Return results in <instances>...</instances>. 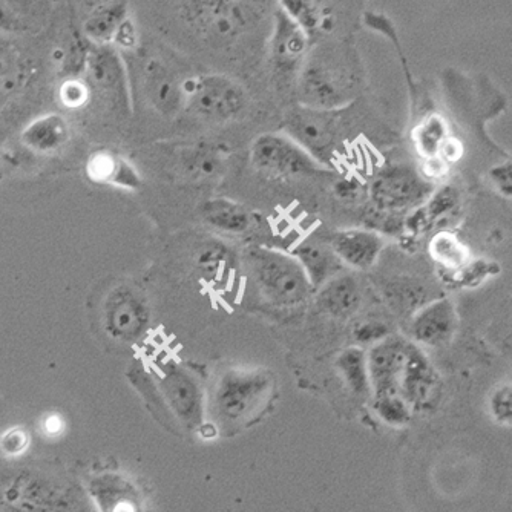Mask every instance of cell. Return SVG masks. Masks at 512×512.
<instances>
[{
    "instance_id": "cell-7",
    "label": "cell",
    "mask_w": 512,
    "mask_h": 512,
    "mask_svg": "<svg viewBox=\"0 0 512 512\" xmlns=\"http://www.w3.org/2000/svg\"><path fill=\"white\" fill-rule=\"evenodd\" d=\"M433 186L408 165L382 168L370 184V197L381 211L405 212L427 203Z\"/></svg>"
},
{
    "instance_id": "cell-5",
    "label": "cell",
    "mask_w": 512,
    "mask_h": 512,
    "mask_svg": "<svg viewBox=\"0 0 512 512\" xmlns=\"http://www.w3.org/2000/svg\"><path fill=\"white\" fill-rule=\"evenodd\" d=\"M158 393L172 416L186 430H200L207 413V399L197 376L180 362L166 361L157 371Z\"/></svg>"
},
{
    "instance_id": "cell-22",
    "label": "cell",
    "mask_w": 512,
    "mask_h": 512,
    "mask_svg": "<svg viewBox=\"0 0 512 512\" xmlns=\"http://www.w3.org/2000/svg\"><path fill=\"white\" fill-rule=\"evenodd\" d=\"M89 177L99 183L114 184L117 188L134 189L142 186V177L126 158L111 152H99L89 160Z\"/></svg>"
},
{
    "instance_id": "cell-25",
    "label": "cell",
    "mask_w": 512,
    "mask_h": 512,
    "mask_svg": "<svg viewBox=\"0 0 512 512\" xmlns=\"http://www.w3.org/2000/svg\"><path fill=\"white\" fill-rule=\"evenodd\" d=\"M128 20L125 5L112 4L100 8L85 23V33L100 46L112 43Z\"/></svg>"
},
{
    "instance_id": "cell-14",
    "label": "cell",
    "mask_w": 512,
    "mask_h": 512,
    "mask_svg": "<svg viewBox=\"0 0 512 512\" xmlns=\"http://www.w3.org/2000/svg\"><path fill=\"white\" fill-rule=\"evenodd\" d=\"M456 324L453 302L448 298L431 299L411 316V338L417 344L437 347L453 338Z\"/></svg>"
},
{
    "instance_id": "cell-24",
    "label": "cell",
    "mask_w": 512,
    "mask_h": 512,
    "mask_svg": "<svg viewBox=\"0 0 512 512\" xmlns=\"http://www.w3.org/2000/svg\"><path fill=\"white\" fill-rule=\"evenodd\" d=\"M336 370L348 390L358 398L371 396L370 375H368L367 353L361 347H347L335 361Z\"/></svg>"
},
{
    "instance_id": "cell-18",
    "label": "cell",
    "mask_w": 512,
    "mask_h": 512,
    "mask_svg": "<svg viewBox=\"0 0 512 512\" xmlns=\"http://www.w3.org/2000/svg\"><path fill=\"white\" fill-rule=\"evenodd\" d=\"M292 255L299 261L302 269L306 270L315 290L341 273L344 267L330 244H322L313 238L299 241L292 250Z\"/></svg>"
},
{
    "instance_id": "cell-12",
    "label": "cell",
    "mask_w": 512,
    "mask_h": 512,
    "mask_svg": "<svg viewBox=\"0 0 512 512\" xmlns=\"http://www.w3.org/2000/svg\"><path fill=\"white\" fill-rule=\"evenodd\" d=\"M407 345L408 341L393 335L371 345L370 352L367 353V364L373 398L401 394L399 384L404 370Z\"/></svg>"
},
{
    "instance_id": "cell-21",
    "label": "cell",
    "mask_w": 512,
    "mask_h": 512,
    "mask_svg": "<svg viewBox=\"0 0 512 512\" xmlns=\"http://www.w3.org/2000/svg\"><path fill=\"white\" fill-rule=\"evenodd\" d=\"M200 215L207 226L223 234H244L252 224V215L246 207L229 198H211L204 201L200 206Z\"/></svg>"
},
{
    "instance_id": "cell-28",
    "label": "cell",
    "mask_w": 512,
    "mask_h": 512,
    "mask_svg": "<svg viewBox=\"0 0 512 512\" xmlns=\"http://www.w3.org/2000/svg\"><path fill=\"white\" fill-rule=\"evenodd\" d=\"M385 296L391 307L401 313L417 312L427 304L424 286L414 279L401 278L398 281H391L385 289Z\"/></svg>"
},
{
    "instance_id": "cell-4",
    "label": "cell",
    "mask_w": 512,
    "mask_h": 512,
    "mask_svg": "<svg viewBox=\"0 0 512 512\" xmlns=\"http://www.w3.org/2000/svg\"><path fill=\"white\" fill-rule=\"evenodd\" d=\"M183 92L184 108L209 122H232L247 105L243 86L223 74H201L184 80Z\"/></svg>"
},
{
    "instance_id": "cell-40",
    "label": "cell",
    "mask_w": 512,
    "mask_h": 512,
    "mask_svg": "<svg viewBox=\"0 0 512 512\" xmlns=\"http://www.w3.org/2000/svg\"><path fill=\"white\" fill-rule=\"evenodd\" d=\"M63 100L68 103L69 106L82 105L86 100V88L82 83H68L63 88Z\"/></svg>"
},
{
    "instance_id": "cell-36",
    "label": "cell",
    "mask_w": 512,
    "mask_h": 512,
    "mask_svg": "<svg viewBox=\"0 0 512 512\" xmlns=\"http://www.w3.org/2000/svg\"><path fill=\"white\" fill-rule=\"evenodd\" d=\"M491 263L485 261H474V263L465 264L462 269L457 270V281L462 286H476L482 283L486 276L491 275Z\"/></svg>"
},
{
    "instance_id": "cell-30",
    "label": "cell",
    "mask_w": 512,
    "mask_h": 512,
    "mask_svg": "<svg viewBox=\"0 0 512 512\" xmlns=\"http://www.w3.org/2000/svg\"><path fill=\"white\" fill-rule=\"evenodd\" d=\"M445 142H447V134L439 119L427 120L414 131V145L424 160L439 158Z\"/></svg>"
},
{
    "instance_id": "cell-1",
    "label": "cell",
    "mask_w": 512,
    "mask_h": 512,
    "mask_svg": "<svg viewBox=\"0 0 512 512\" xmlns=\"http://www.w3.org/2000/svg\"><path fill=\"white\" fill-rule=\"evenodd\" d=\"M275 379L261 367H232L221 371L207 396V413L215 427L234 431L249 427L272 399Z\"/></svg>"
},
{
    "instance_id": "cell-19",
    "label": "cell",
    "mask_w": 512,
    "mask_h": 512,
    "mask_svg": "<svg viewBox=\"0 0 512 512\" xmlns=\"http://www.w3.org/2000/svg\"><path fill=\"white\" fill-rule=\"evenodd\" d=\"M145 89L149 102L161 114L172 117L184 108L183 82H178L174 74L157 60H152L146 68Z\"/></svg>"
},
{
    "instance_id": "cell-11",
    "label": "cell",
    "mask_w": 512,
    "mask_h": 512,
    "mask_svg": "<svg viewBox=\"0 0 512 512\" xmlns=\"http://www.w3.org/2000/svg\"><path fill=\"white\" fill-rule=\"evenodd\" d=\"M309 43V31L279 7L270 39V59L275 66L276 74L283 79L298 76L299 69L309 53Z\"/></svg>"
},
{
    "instance_id": "cell-17",
    "label": "cell",
    "mask_w": 512,
    "mask_h": 512,
    "mask_svg": "<svg viewBox=\"0 0 512 512\" xmlns=\"http://www.w3.org/2000/svg\"><path fill=\"white\" fill-rule=\"evenodd\" d=\"M319 309L333 318L345 319L361 307L362 289L352 273H338L316 290Z\"/></svg>"
},
{
    "instance_id": "cell-34",
    "label": "cell",
    "mask_w": 512,
    "mask_h": 512,
    "mask_svg": "<svg viewBox=\"0 0 512 512\" xmlns=\"http://www.w3.org/2000/svg\"><path fill=\"white\" fill-rule=\"evenodd\" d=\"M30 447V436L23 428L14 427L0 436V451L8 457H19Z\"/></svg>"
},
{
    "instance_id": "cell-8",
    "label": "cell",
    "mask_w": 512,
    "mask_h": 512,
    "mask_svg": "<svg viewBox=\"0 0 512 512\" xmlns=\"http://www.w3.org/2000/svg\"><path fill=\"white\" fill-rule=\"evenodd\" d=\"M339 111L299 106L287 117L286 134L306 149L322 166L327 165L338 148L341 134Z\"/></svg>"
},
{
    "instance_id": "cell-10",
    "label": "cell",
    "mask_w": 512,
    "mask_h": 512,
    "mask_svg": "<svg viewBox=\"0 0 512 512\" xmlns=\"http://www.w3.org/2000/svg\"><path fill=\"white\" fill-rule=\"evenodd\" d=\"M399 390L413 411L431 410L442 394L440 376L416 342H408Z\"/></svg>"
},
{
    "instance_id": "cell-38",
    "label": "cell",
    "mask_w": 512,
    "mask_h": 512,
    "mask_svg": "<svg viewBox=\"0 0 512 512\" xmlns=\"http://www.w3.org/2000/svg\"><path fill=\"white\" fill-rule=\"evenodd\" d=\"M25 31V23L10 7L0 2V33L17 34Z\"/></svg>"
},
{
    "instance_id": "cell-42",
    "label": "cell",
    "mask_w": 512,
    "mask_h": 512,
    "mask_svg": "<svg viewBox=\"0 0 512 512\" xmlns=\"http://www.w3.org/2000/svg\"><path fill=\"white\" fill-rule=\"evenodd\" d=\"M217 2H223V0H183V11L206 7V5L217 4Z\"/></svg>"
},
{
    "instance_id": "cell-37",
    "label": "cell",
    "mask_w": 512,
    "mask_h": 512,
    "mask_svg": "<svg viewBox=\"0 0 512 512\" xmlns=\"http://www.w3.org/2000/svg\"><path fill=\"white\" fill-rule=\"evenodd\" d=\"M490 177L503 195L512 197V160L505 161L502 165L491 169Z\"/></svg>"
},
{
    "instance_id": "cell-29",
    "label": "cell",
    "mask_w": 512,
    "mask_h": 512,
    "mask_svg": "<svg viewBox=\"0 0 512 512\" xmlns=\"http://www.w3.org/2000/svg\"><path fill=\"white\" fill-rule=\"evenodd\" d=\"M181 161L186 174L191 175L195 180H209L220 174L224 158L212 148L198 146V148L189 149Z\"/></svg>"
},
{
    "instance_id": "cell-26",
    "label": "cell",
    "mask_w": 512,
    "mask_h": 512,
    "mask_svg": "<svg viewBox=\"0 0 512 512\" xmlns=\"http://www.w3.org/2000/svg\"><path fill=\"white\" fill-rule=\"evenodd\" d=\"M125 71L115 51L109 46H100V50L91 57V76L100 88L111 92H122L125 85Z\"/></svg>"
},
{
    "instance_id": "cell-6",
    "label": "cell",
    "mask_w": 512,
    "mask_h": 512,
    "mask_svg": "<svg viewBox=\"0 0 512 512\" xmlns=\"http://www.w3.org/2000/svg\"><path fill=\"white\" fill-rule=\"evenodd\" d=\"M253 168L267 177H313L325 171L289 134H263L250 149Z\"/></svg>"
},
{
    "instance_id": "cell-27",
    "label": "cell",
    "mask_w": 512,
    "mask_h": 512,
    "mask_svg": "<svg viewBox=\"0 0 512 512\" xmlns=\"http://www.w3.org/2000/svg\"><path fill=\"white\" fill-rule=\"evenodd\" d=\"M428 252L437 264L450 270V272H453V270L457 272L465 264L470 263V253H468L467 246L462 241L457 240L456 235L447 232V230L434 235L430 247H428Z\"/></svg>"
},
{
    "instance_id": "cell-41",
    "label": "cell",
    "mask_w": 512,
    "mask_h": 512,
    "mask_svg": "<svg viewBox=\"0 0 512 512\" xmlns=\"http://www.w3.org/2000/svg\"><path fill=\"white\" fill-rule=\"evenodd\" d=\"M43 428H45L46 433L50 434V436H57V434L62 433L63 430L62 419H60L59 416L46 417Z\"/></svg>"
},
{
    "instance_id": "cell-31",
    "label": "cell",
    "mask_w": 512,
    "mask_h": 512,
    "mask_svg": "<svg viewBox=\"0 0 512 512\" xmlns=\"http://www.w3.org/2000/svg\"><path fill=\"white\" fill-rule=\"evenodd\" d=\"M373 410L385 424L396 428L405 427L411 421V414H413V410L402 398V394H387V396L373 398Z\"/></svg>"
},
{
    "instance_id": "cell-32",
    "label": "cell",
    "mask_w": 512,
    "mask_h": 512,
    "mask_svg": "<svg viewBox=\"0 0 512 512\" xmlns=\"http://www.w3.org/2000/svg\"><path fill=\"white\" fill-rule=\"evenodd\" d=\"M488 413L499 425H512V384L500 385L488 398Z\"/></svg>"
},
{
    "instance_id": "cell-35",
    "label": "cell",
    "mask_w": 512,
    "mask_h": 512,
    "mask_svg": "<svg viewBox=\"0 0 512 512\" xmlns=\"http://www.w3.org/2000/svg\"><path fill=\"white\" fill-rule=\"evenodd\" d=\"M390 329L381 321H365L356 325L353 338L358 344L375 345L390 336Z\"/></svg>"
},
{
    "instance_id": "cell-33",
    "label": "cell",
    "mask_w": 512,
    "mask_h": 512,
    "mask_svg": "<svg viewBox=\"0 0 512 512\" xmlns=\"http://www.w3.org/2000/svg\"><path fill=\"white\" fill-rule=\"evenodd\" d=\"M19 63L10 50L0 46V97L8 96L19 86Z\"/></svg>"
},
{
    "instance_id": "cell-16",
    "label": "cell",
    "mask_w": 512,
    "mask_h": 512,
    "mask_svg": "<svg viewBox=\"0 0 512 512\" xmlns=\"http://www.w3.org/2000/svg\"><path fill=\"white\" fill-rule=\"evenodd\" d=\"M330 246L344 266L368 270L378 263L385 241L373 230L348 229L338 232L330 241Z\"/></svg>"
},
{
    "instance_id": "cell-39",
    "label": "cell",
    "mask_w": 512,
    "mask_h": 512,
    "mask_svg": "<svg viewBox=\"0 0 512 512\" xmlns=\"http://www.w3.org/2000/svg\"><path fill=\"white\" fill-rule=\"evenodd\" d=\"M362 184L356 178H344L335 184V195L342 201H355L361 197Z\"/></svg>"
},
{
    "instance_id": "cell-20",
    "label": "cell",
    "mask_w": 512,
    "mask_h": 512,
    "mask_svg": "<svg viewBox=\"0 0 512 512\" xmlns=\"http://www.w3.org/2000/svg\"><path fill=\"white\" fill-rule=\"evenodd\" d=\"M194 264L207 283H221L235 272L240 256L226 241L207 238L195 247Z\"/></svg>"
},
{
    "instance_id": "cell-15",
    "label": "cell",
    "mask_w": 512,
    "mask_h": 512,
    "mask_svg": "<svg viewBox=\"0 0 512 512\" xmlns=\"http://www.w3.org/2000/svg\"><path fill=\"white\" fill-rule=\"evenodd\" d=\"M88 493L99 512H145L142 494L122 474L106 473L89 482Z\"/></svg>"
},
{
    "instance_id": "cell-3",
    "label": "cell",
    "mask_w": 512,
    "mask_h": 512,
    "mask_svg": "<svg viewBox=\"0 0 512 512\" xmlns=\"http://www.w3.org/2000/svg\"><path fill=\"white\" fill-rule=\"evenodd\" d=\"M244 266L256 289L273 306L295 309L316 293L306 270L292 253L253 246L244 253Z\"/></svg>"
},
{
    "instance_id": "cell-9",
    "label": "cell",
    "mask_w": 512,
    "mask_h": 512,
    "mask_svg": "<svg viewBox=\"0 0 512 512\" xmlns=\"http://www.w3.org/2000/svg\"><path fill=\"white\" fill-rule=\"evenodd\" d=\"M103 325L115 341H142L151 325V309L145 296L129 286L112 290L103 306Z\"/></svg>"
},
{
    "instance_id": "cell-13",
    "label": "cell",
    "mask_w": 512,
    "mask_h": 512,
    "mask_svg": "<svg viewBox=\"0 0 512 512\" xmlns=\"http://www.w3.org/2000/svg\"><path fill=\"white\" fill-rule=\"evenodd\" d=\"M53 488L33 474L19 473L0 480V508L5 512H51Z\"/></svg>"
},
{
    "instance_id": "cell-2",
    "label": "cell",
    "mask_w": 512,
    "mask_h": 512,
    "mask_svg": "<svg viewBox=\"0 0 512 512\" xmlns=\"http://www.w3.org/2000/svg\"><path fill=\"white\" fill-rule=\"evenodd\" d=\"M299 105L325 111H339L355 102L359 89L355 60L339 48L316 46L309 50L296 76Z\"/></svg>"
},
{
    "instance_id": "cell-23",
    "label": "cell",
    "mask_w": 512,
    "mask_h": 512,
    "mask_svg": "<svg viewBox=\"0 0 512 512\" xmlns=\"http://www.w3.org/2000/svg\"><path fill=\"white\" fill-rule=\"evenodd\" d=\"M68 137V123L59 114L43 115L22 132V142L37 152L57 151L65 145Z\"/></svg>"
}]
</instances>
